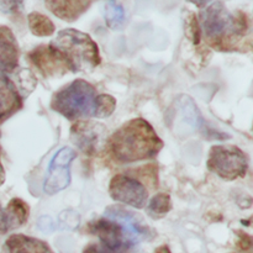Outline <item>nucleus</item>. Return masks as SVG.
<instances>
[{
    "instance_id": "f257e3e1",
    "label": "nucleus",
    "mask_w": 253,
    "mask_h": 253,
    "mask_svg": "<svg viewBox=\"0 0 253 253\" xmlns=\"http://www.w3.org/2000/svg\"><path fill=\"white\" fill-rule=\"evenodd\" d=\"M111 157L120 163H133L156 157L163 147L155 128L143 119L124 124L108 141Z\"/></svg>"
},
{
    "instance_id": "f03ea898",
    "label": "nucleus",
    "mask_w": 253,
    "mask_h": 253,
    "mask_svg": "<svg viewBox=\"0 0 253 253\" xmlns=\"http://www.w3.org/2000/svg\"><path fill=\"white\" fill-rule=\"evenodd\" d=\"M199 26L210 46L227 51L246 35L249 22L245 12L234 14L221 1H215L202 11Z\"/></svg>"
},
{
    "instance_id": "7ed1b4c3",
    "label": "nucleus",
    "mask_w": 253,
    "mask_h": 253,
    "mask_svg": "<svg viewBox=\"0 0 253 253\" xmlns=\"http://www.w3.org/2000/svg\"><path fill=\"white\" fill-rule=\"evenodd\" d=\"M49 46L61 53L72 72H91L100 64L98 44L85 32L62 30Z\"/></svg>"
},
{
    "instance_id": "20e7f679",
    "label": "nucleus",
    "mask_w": 253,
    "mask_h": 253,
    "mask_svg": "<svg viewBox=\"0 0 253 253\" xmlns=\"http://www.w3.org/2000/svg\"><path fill=\"white\" fill-rule=\"evenodd\" d=\"M95 105V89L83 79H77L57 91L51 103L52 109L68 120L94 116Z\"/></svg>"
},
{
    "instance_id": "39448f33",
    "label": "nucleus",
    "mask_w": 253,
    "mask_h": 253,
    "mask_svg": "<svg viewBox=\"0 0 253 253\" xmlns=\"http://www.w3.org/2000/svg\"><path fill=\"white\" fill-rule=\"evenodd\" d=\"M210 172L221 179L235 180L246 174L249 161L244 151L236 146H212L208 158Z\"/></svg>"
},
{
    "instance_id": "423d86ee",
    "label": "nucleus",
    "mask_w": 253,
    "mask_h": 253,
    "mask_svg": "<svg viewBox=\"0 0 253 253\" xmlns=\"http://www.w3.org/2000/svg\"><path fill=\"white\" fill-rule=\"evenodd\" d=\"M76 158V152L69 147H63L53 156L48 166V174L43 183L46 194L53 195L66 189L71 183V163Z\"/></svg>"
},
{
    "instance_id": "0eeeda50",
    "label": "nucleus",
    "mask_w": 253,
    "mask_h": 253,
    "mask_svg": "<svg viewBox=\"0 0 253 253\" xmlns=\"http://www.w3.org/2000/svg\"><path fill=\"white\" fill-rule=\"evenodd\" d=\"M104 217L119 222L125 230L133 246L138 242L155 237L153 230L141 219L140 215L135 214V212L130 211V210L125 209L120 205L109 207L104 212Z\"/></svg>"
},
{
    "instance_id": "6e6552de",
    "label": "nucleus",
    "mask_w": 253,
    "mask_h": 253,
    "mask_svg": "<svg viewBox=\"0 0 253 253\" xmlns=\"http://www.w3.org/2000/svg\"><path fill=\"white\" fill-rule=\"evenodd\" d=\"M109 194L115 202L142 209L147 202L148 193L146 188L135 178L124 174L113 177L109 184Z\"/></svg>"
},
{
    "instance_id": "1a4fd4ad",
    "label": "nucleus",
    "mask_w": 253,
    "mask_h": 253,
    "mask_svg": "<svg viewBox=\"0 0 253 253\" xmlns=\"http://www.w3.org/2000/svg\"><path fill=\"white\" fill-rule=\"evenodd\" d=\"M88 230L90 234L98 236L106 250L111 252H123L132 247V242L119 222L110 219H98L89 222Z\"/></svg>"
},
{
    "instance_id": "9d476101",
    "label": "nucleus",
    "mask_w": 253,
    "mask_h": 253,
    "mask_svg": "<svg viewBox=\"0 0 253 253\" xmlns=\"http://www.w3.org/2000/svg\"><path fill=\"white\" fill-rule=\"evenodd\" d=\"M105 137V128L101 124L78 121L71 128L72 142L86 155H94Z\"/></svg>"
},
{
    "instance_id": "9b49d317",
    "label": "nucleus",
    "mask_w": 253,
    "mask_h": 253,
    "mask_svg": "<svg viewBox=\"0 0 253 253\" xmlns=\"http://www.w3.org/2000/svg\"><path fill=\"white\" fill-rule=\"evenodd\" d=\"M29 58L46 78L61 77L69 71L61 53L52 48L51 46L41 44V46L36 47L34 51L29 53Z\"/></svg>"
},
{
    "instance_id": "f8f14e48",
    "label": "nucleus",
    "mask_w": 253,
    "mask_h": 253,
    "mask_svg": "<svg viewBox=\"0 0 253 253\" xmlns=\"http://www.w3.org/2000/svg\"><path fill=\"white\" fill-rule=\"evenodd\" d=\"M19 64V46L11 30L0 26V76L12 73Z\"/></svg>"
},
{
    "instance_id": "ddd939ff",
    "label": "nucleus",
    "mask_w": 253,
    "mask_h": 253,
    "mask_svg": "<svg viewBox=\"0 0 253 253\" xmlns=\"http://www.w3.org/2000/svg\"><path fill=\"white\" fill-rule=\"evenodd\" d=\"M29 214V205L19 198L10 200L6 209L0 205V235L6 234L26 224Z\"/></svg>"
},
{
    "instance_id": "4468645a",
    "label": "nucleus",
    "mask_w": 253,
    "mask_h": 253,
    "mask_svg": "<svg viewBox=\"0 0 253 253\" xmlns=\"http://www.w3.org/2000/svg\"><path fill=\"white\" fill-rule=\"evenodd\" d=\"M90 0H44L47 9L63 21H76L90 6Z\"/></svg>"
},
{
    "instance_id": "2eb2a0df",
    "label": "nucleus",
    "mask_w": 253,
    "mask_h": 253,
    "mask_svg": "<svg viewBox=\"0 0 253 253\" xmlns=\"http://www.w3.org/2000/svg\"><path fill=\"white\" fill-rule=\"evenodd\" d=\"M21 106V95L15 84L5 76H0V124L14 115Z\"/></svg>"
},
{
    "instance_id": "dca6fc26",
    "label": "nucleus",
    "mask_w": 253,
    "mask_h": 253,
    "mask_svg": "<svg viewBox=\"0 0 253 253\" xmlns=\"http://www.w3.org/2000/svg\"><path fill=\"white\" fill-rule=\"evenodd\" d=\"M5 246L9 253H53L44 241L22 234L11 235Z\"/></svg>"
},
{
    "instance_id": "f3484780",
    "label": "nucleus",
    "mask_w": 253,
    "mask_h": 253,
    "mask_svg": "<svg viewBox=\"0 0 253 253\" xmlns=\"http://www.w3.org/2000/svg\"><path fill=\"white\" fill-rule=\"evenodd\" d=\"M179 116L192 128H200L203 124L202 115L197 105L189 96H182L179 100Z\"/></svg>"
},
{
    "instance_id": "a211bd4d",
    "label": "nucleus",
    "mask_w": 253,
    "mask_h": 253,
    "mask_svg": "<svg viewBox=\"0 0 253 253\" xmlns=\"http://www.w3.org/2000/svg\"><path fill=\"white\" fill-rule=\"evenodd\" d=\"M27 22H29L30 31L39 37H46L51 36L54 34L53 22L46 16V15L41 14V12H31L27 16Z\"/></svg>"
},
{
    "instance_id": "6ab92c4d",
    "label": "nucleus",
    "mask_w": 253,
    "mask_h": 253,
    "mask_svg": "<svg viewBox=\"0 0 253 253\" xmlns=\"http://www.w3.org/2000/svg\"><path fill=\"white\" fill-rule=\"evenodd\" d=\"M104 17L106 25L111 30H119L123 27L125 21V10L123 5L116 2L115 0H109L104 6Z\"/></svg>"
},
{
    "instance_id": "aec40b11",
    "label": "nucleus",
    "mask_w": 253,
    "mask_h": 253,
    "mask_svg": "<svg viewBox=\"0 0 253 253\" xmlns=\"http://www.w3.org/2000/svg\"><path fill=\"white\" fill-rule=\"evenodd\" d=\"M170 209H172V203L169 195L160 193L151 199L148 205V214L152 217H162L168 214Z\"/></svg>"
},
{
    "instance_id": "412c9836",
    "label": "nucleus",
    "mask_w": 253,
    "mask_h": 253,
    "mask_svg": "<svg viewBox=\"0 0 253 253\" xmlns=\"http://www.w3.org/2000/svg\"><path fill=\"white\" fill-rule=\"evenodd\" d=\"M116 100L111 95L108 94H101L96 96V105L94 118L106 119L115 111Z\"/></svg>"
},
{
    "instance_id": "4be33fe9",
    "label": "nucleus",
    "mask_w": 253,
    "mask_h": 253,
    "mask_svg": "<svg viewBox=\"0 0 253 253\" xmlns=\"http://www.w3.org/2000/svg\"><path fill=\"white\" fill-rule=\"evenodd\" d=\"M185 34H187L188 39L193 42V43L198 44L202 39V30H200L199 22H198L197 17L193 12H188V16L185 19Z\"/></svg>"
},
{
    "instance_id": "5701e85b",
    "label": "nucleus",
    "mask_w": 253,
    "mask_h": 253,
    "mask_svg": "<svg viewBox=\"0 0 253 253\" xmlns=\"http://www.w3.org/2000/svg\"><path fill=\"white\" fill-rule=\"evenodd\" d=\"M17 81L20 82V91L22 95H29L32 90H34L35 85H36V79L34 78L31 73L29 71H21V73L19 74V78Z\"/></svg>"
},
{
    "instance_id": "b1692460",
    "label": "nucleus",
    "mask_w": 253,
    "mask_h": 253,
    "mask_svg": "<svg viewBox=\"0 0 253 253\" xmlns=\"http://www.w3.org/2000/svg\"><path fill=\"white\" fill-rule=\"evenodd\" d=\"M25 0H0V6L6 14H19L24 6Z\"/></svg>"
},
{
    "instance_id": "393cba45",
    "label": "nucleus",
    "mask_w": 253,
    "mask_h": 253,
    "mask_svg": "<svg viewBox=\"0 0 253 253\" xmlns=\"http://www.w3.org/2000/svg\"><path fill=\"white\" fill-rule=\"evenodd\" d=\"M83 253H114L109 250H106L105 247H100L98 245H89L84 249Z\"/></svg>"
},
{
    "instance_id": "a878e982",
    "label": "nucleus",
    "mask_w": 253,
    "mask_h": 253,
    "mask_svg": "<svg viewBox=\"0 0 253 253\" xmlns=\"http://www.w3.org/2000/svg\"><path fill=\"white\" fill-rule=\"evenodd\" d=\"M188 1L193 2L194 5H197L198 7H205L208 4H210L214 0H188Z\"/></svg>"
},
{
    "instance_id": "bb28decb",
    "label": "nucleus",
    "mask_w": 253,
    "mask_h": 253,
    "mask_svg": "<svg viewBox=\"0 0 253 253\" xmlns=\"http://www.w3.org/2000/svg\"><path fill=\"white\" fill-rule=\"evenodd\" d=\"M155 253H172V252H170V250L168 249V246L163 245V246L158 247V249L155 251Z\"/></svg>"
},
{
    "instance_id": "cd10ccee",
    "label": "nucleus",
    "mask_w": 253,
    "mask_h": 253,
    "mask_svg": "<svg viewBox=\"0 0 253 253\" xmlns=\"http://www.w3.org/2000/svg\"><path fill=\"white\" fill-rule=\"evenodd\" d=\"M5 182V172H4V168H2L1 162H0V185Z\"/></svg>"
}]
</instances>
